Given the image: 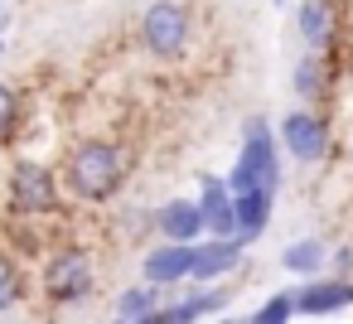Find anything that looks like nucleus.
<instances>
[{"label":"nucleus","mask_w":353,"mask_h":324,"mask_svg":"<svg viewBox=\"0 0 353 324\" xmlns=\"http://www.w3.org/2000/svg\"><path fill=\"white\" fill-rule=\"evenodd\" d=\"M39 295L49 305H59V310L92 300L97 295V261H92V252L88 247H73V242L54 247L44 256V266H39Z\"/></svg>","instance_id":"20e7f679"},{"label":"nucleus","mask_w":353,"mask_h":324,"mask_svg":"<svg viewBox=\"0 0 353 324\" xmlns=\"http://www.w3.org/2000/svg\"><path fill=\"white\" fill-rule=\"evenodd\" d=\"M189 34H194V20H189V6H179V0H155L141 15V49L160 63L184 59Z\"/></svg>","instance_id":"39448f33"},{"label":"nucleus","mask_w":353,"mask_h":324,"mask_svg":"<svg viewBox=\"0 0 353 324\" xmlns=\"http://www.w3.org/2000/svg\"><path fill=\"white\" fill-rule=\"evenodd\" d=\"M276 145H285V155H295L300 165H319V160L329 155V126H324L319 112L295 107V112L281 117V126H276Z\"/></svg>","instance_id":"423d86ee"},{"label":"nucleus","mask_w":353,"mask_h":324,"mask_svg":"<svg viewBox=\"0 0 353 324\" xmlns=\"http://www.w3.org/2000/svg\"><path fill=\"white\" fill-rule=\"evenodd\" d=\"M228 300H232V290H194V295H184V300H174V305H165V314H170V324H199V319L218 314Z\"/></svg>","instance_id":"2eb2a0df"},{"label":"nucleus","mask_w":353,"mask_h":324,"mask_svg":"<svg viewBox=\"0 0 353 324\" xmlns=\"http://www.w3.org/2000/svg\"><path fill=\"white\" fill-rule=\"evenodd\" d=\"M112 324H121V319H112Z\"/></svg>","instance_id":"bb28decb"},{"label":"nucleus","mask_w":353,"mask_h":324,"mask_svg":"<svg viewBox=\"0 0 353 324\" xmlns=\"http://www.w3.org/2000/svg\"><path fill=\"white\" fill-rule=\"evenodd\" d=\"M189 271H194V247H174V242L150 247L145 261H141V276H145L150 290H160V285H184Z\"/></svg>","instance_id":"9b49d317"},{"label":"nucleus","mask_w":353,"mask_h":324,"mask_svg":"<svg viewBox=\"0 0 353 324\" xmlns=\"http://www.w3.org/2000/svg\"><path fill=\"white\" fill-rule=\"evenodd\" d=\"M150 310H160V290H150L145 281H141V285H126V290L117 295V319H121V324H136V319H145Z\"/></svg>","instance_id":"f3484780"},{"label":"nucleus","mask_w":353,"mask_h":324,"mask_svg":"<svg viewBox=\"0 0 353 324\" xmlns=\"http://www.w3.org/2000/svg\"><path fill=\"white\" fill-rule=\"evenodd\" d=\"M290 319H295V300H290V290L266 295V300L247 314V324H290Z\"/></svg>","instance_id":"6ab92c4d"},{"label":"nucleus","mask_w":353,"mask_h":324,"mask_svg":"<svg viewBox=\"0 0 353 324\" xmlns=\"http://www.w3.org/2000/svg\"><path fill=\"white\" fill-rule=\"evenodd\" d=\"M295 30H300V39H305L310 54H324L329 59V49L339 39V10H334V0H305L300 15H295Z\"/></svg>","instance_id":"f8f14e48"},{"label":"nucleus","mask_w":353,"mask_h":324,"mask_svg":"<svg viewBox=\"0 0 353 324\" xmlns=\"http://www.w3.org/2000/svg\"><path fill=\"white\" fill-rule=\"evenodd\" d=\"M78 203H112L126 184V150L117 141L88 136L68 150L63 160V179H59Z\"/></svg>","instance_id":"f257e3e1"},{"label":"nucleus","mask_w":353,"mask_h":324,"mask_svg":"<svg viewBox=\"0 0 353 324\" xmlns=\"http://www.w3.org/2000/svg\"><path fill=\"white\" fill-rule=\"evenodd\" d=\"M6 208H10V218H20V223L54 218V213L63 208V184H59L54 165L20 155V160L6 170Z\"/></svg>","instance_id":"f03ea898"},{"label":"nucleus","mask_w":353,"mask_h":324,"mask_svg":"<svg viewBox=\"0 0 353 324\" xmlns=\"http://www.w3.org/2000/svg\"><path fill=\"white\" fill-rule=\"evenodd\" d=\"M295 300V314H310V319H324V314H339L353 305V281H334V276H310L305 285L290 290Z\"/></svg>","instance_id":"6e6552de"},{"label":"nucleus","mask_w":353,"mask_h":324,"mask_svg":"<svg viewBox=\"0 0 353 324\" xmlns=\"http://www.w3.org/2000/svg\"><path fill=\"white\" fill-rule=\"evenodd\" d=\"M25 300V271L10 252H0V310H15Z\"/></svg>","instance_id":"a211bd4d"},{"label":"nucleus","mask_w":353,"mask_h":324,"mask_svg":"<svg viewBox=\"0 0 353 324\" xmlns=\"http://www.w3.org/2000/svg\"><path fill=\"white\" fill-rule=\"evenodd\" d=\"M199 218H203V237H237V223H232V194L218 174H203L199 179Z\"/></svg>","instance_id":"9d476101"},{"label":"nucleus","mask_w":353,"mask_h":324,"mask_svg":"<svg viewBox=\"0 0 353 324\" xmlns=\"http://www.w3.org/2000/svg\"><path fill=\"white\" fill-rule=\"evenodd\" d=\"M136 324H170V314H165V305H160V310H150V314H145V319H136Z\"/></svg>","instance_id":"4be33fe9"},{"label":"nucleus","mask_w":353,"mask_h":324,"mask_svg":"<svg viewBox=\"0 0 353 324\" xmlns=\"http://www.w3.org/2000/svg\"><path fill=\"white\" fill-rule=\"evenodd\" d=\"M290 83H295V97H300V102H319V97L329 92V59H324V54H300Z\"/></svg>","instance_id":"dca6fc26"},{"label":"nucleus","mask_w":353,"mask_h":324,"mask_svg":"<svg viewBox=\"0 0 353 324\" xmlns=\"http://www.w3.org/2000/svg\"><path fill=\"white\" fill-rule=\"evenodd\" d=\"M324 266H329V247H324L319 237H300V242L281 247V271H290V276H300V281L324 276Z\"/></svg>","instance_id":"4468645a"},{"label":"nucleus","mask_w":353,"mask_h":324,"mask_svg":"<svg viewBox=\"0 0 353 324\" xmlns=\"http://www.w3.org/2000/svg\"><path fill=\"white\" fill-rule=\"evenodd\" d=\"M150 218H155L160 242H174V247L203 242V218H199V203H194V199H170V203L150 208Z\"/></svg>","instance_id":"1a4fd4ad"},{"label":"nucleus","mask_w":353,"mask_h":324,"mask_svg":"<svg viewBox=\"0 0 353 324\" xmlns=\"http://www.w3.org/2000/svg\"><path fill=\"white\" fill-rule=\"evenodd\" d=\"M20 117H25V107H20V92H15L10 83H0V145H6V141H15V131H20Z\"/></svg>","instance_id":"aec40b11"},{"label":"nucleus","mask_w":353,"mask_h":324,"mask_svg":"<svg viewBox=\"0 0 353 324\" xmlns=\"http://www.w3.org/2000/svg\"><path fill=\"white\" fill-rule=\"evenodd\" d=\"M218 324H242V319H218Z\"/></svg>","instance_id":"5701e85b"},{"label":"nucleus","mask_w":353,"mask_h":324,"mask_svg":"<svg viewBox=\"0 0 353 324\" xmlns=\"http://www.w3.org/2000/svg\"><path fill=\"white\" fill-rule=\"evenodd\" d=\"M242 256H247V247L237 237H203V242H194V271H189V281H199L208 290L213 281L232 276L242 266Z\"/></svg>","instance_id":"0eeeda50"},{"label":"nucleus","mask_w":353,"mask_h":324,"mask_svg":"<svg viewBox=\"0 0 353 324\" xmlns=\"http://www.w3.org/2000/svg\"><path fill=\"white\" fill-rule=\"evenodd\" d=\"M0 54H6V39H0Z\"/></svg>","instance_id":"393cba45"},{"label":"nucleus","mask_w":353,"mask_h":324,"mask_svg":"<svg viewBox=\"0 0 353 324\" xmlns=\"http://www.w3.org/2000/svg\"><path fill=\"white\" fill-rule=\"evenodd\" d=\"M0 20H6V0H0Z\"/></svg>","instance_id":"b1692460"},{"label":"nucleus","mask_w":353,"mask_h":324,"mask_svg":"<svg viewBox=\"0 0 353 324\" xmlns=\"http://www.w3.org/2000/svg\"><path fill=\"white\" fill-rule=\"evenodd\" d=\"M271 208H276V194H266V189H252V194H237L232 199V223H237V242L242 247H252L266 232Z\"/></svg>","instance_id":"ddd939ff"},{"label":"nucleus","mask_w":353,"mask_h":324,"mask_svg":"<svg viewBox=\"0 0 353 324\" xmlns=\"http://www.w3.org/2000/svg\"><path fill=\"white\" fill-rule=\"evenodd\" d=\"M329 266H334V271H329L334 281H348V271H353V247H334V252H329Z\"/></svg>","instance_id":"412c9836"},{"label":"nucleus","mask_w":353,"mask_h":324,"mask_svg":"<svg viewBox=\"0 0 353 324\" xmlns=\"http://www.w3.org/2000/svg\"><path fill=\"white\" fill-rule=\"evenodd\" d=\"M223 184H228L232 199L252 194V189H266V194L281 189V145H276V131H271L266 117H252L242 126V155H237V165Z\"/></svg>","instance_id":"7ed1b4c3"},{"label":"nucleus","mask_w":353,"mask_h":324,"mask_svg":"<svg viewBox=\"0 0 353 324\" xmlns=\"http://www.w3.org/2000/svg\"><path fill=\"white\" fill-rule=\"evenodd\" d=\"M276 6H285V0H276Z\"/></svg>","instance_id":"a878e982"}]
</instances>
